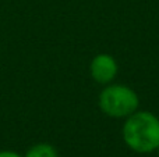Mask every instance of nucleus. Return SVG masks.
Segmentation results:
<instances>
[{
    "mask_svg": "<svg viewBox=\"0 0 159 157\" xmlns=\"http://www.w3.org/2000/svg\"><path fill=\"white\" fill-rule=\"evenodd\" d=\"M121 138L126 146L138 155L154 153L159 146V117L151 111L137 110L124 118Z\"/></svg>",
    "mask_w": 159,
    "mask_h": 157,
    "instance_id": "obj_1",
    "label": "nucleus"
},
{
    "mask_svg": "<svg viewBox=\"0 0 159 157\" xmlns=\"http://www.w3.org/2000/svg\"><path fill=\"white\" fill-rule=\"evenodd\" d=\"M99 110L110 118H127L140 107V97L133 88L124 83L105 85L98 96Z\"/></svg>",
    "mask_w": 159,
    "mask_h": 157,
    "instance_id": "obj_2",
    "label": "nucleus"
},
{
    "mask_svg": "<svg viewBox=\"0 0 159 157\" xmlns=\"http://www.w3.org/2000/svg\"><path fill=\"white\" fill-rule=\"evenodd\" d=\"M119 72V64L116 58L109 53H99L91 60V78L99 85H109L116 79Z\"/></svg>",
    "mask_w": 159,
    "mask_h": 157,
    "instance_id": "obj_3",
    "label": "nucleus"
},
{
    "mask_svg": "<svg viewBox=\"0 0 159 157\" xmlns=\"http://www.w3.org/2000/svg\"><path fill=\"white\" fill-rule=\"evenodd\" d=\"M24 157H59L57 149L46 142L35 143L25 152Z\"/></svg>",
    "mask_w": 159,
    "mask_h": 157,
    "instance_id": "obj_4",
    "label": "nucleus"
},
{
    "mask_svg": "<svg viewBox=\"0 0 159 157\" xmlns=\"http://www.w3.org/2000/svg\"><path fill=\"white\" fill-rule=\"evenodd\" d=\"M0 157H24V156L20 155L18 152H14V150H0Z\"/></svg>",
    "mask_w": 159,
    "mask_h": 157,
    "instance_id": "obj_5",
    "label": "nucleus"
},
{
    "mask_svg": "<svg viewBox=\"0 0 159 157\" xmlns=\"http://www.w3.org/2000/svg\"><path fill=\"white\" fill-rule=\"evenodd\" d=\"M155 153H157V155H158V157H159V146H158V149L155 150Z\"/></svg>",
    "mask_w": 159,
    "mask_h": 157,
    "instance_id": "obj_6",
    "label": "nucleus"
}]
</instances>
